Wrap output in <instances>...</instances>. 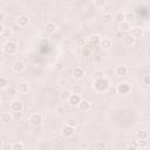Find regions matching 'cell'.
I'll return each instance as SVG.
<instances>
[{
	"mask_svg": "<svg viewBox=\"0 0 150 150\" xmlns=\"http://www.w3.org/2000/svg\"><path fill=\"white\" fill-rule=\"evenodd\" d=\"M108 87H109V81L105 77L97 79V80L94 81V89L97 93H105Z\"/></svg>",
	"mask_w": 150,
	"mask_h": 150,
	"instance_id": "cell-1",
	"label": "cell"
},
{
	"mask_svg": "<svg viewBox=\"0 0 150 150\" xmlns=\"http://www.w3.org/2000/svg\"><path fill=\"white\" fill-rule=\"evenodd\" d=\"M2 50L7 54V55H14L18 50V45L14 41H7L2 45Z\"/></svg>",
	"mask_w": 150,
	"mask_h": 150,
	"instance_id": "cell-2",
	"label": "cell"
},
{
	"mask_svg": "<svg viewBox=\"0 0 150 150\" xmlns=\"http://www.w3.org/2000/svg\"><path fill=\"white\" fill-rule=\"evenodd\" d=\"M130 90H131V87L127 82H121L116 87V93L120 94V95H128L130 93Z\"/></svg>",
	"mask_w": 150,
	"mask_h": 150,
	"instance_id": "cell-3",
	"label": "cell"
},
{
	"mask_svg": "<svg viewBox=\"0 0 150 150\" xmlns=\"http://www.w3.org/2000/svg\"><path fill=\"white\" fill-rule=\"evenodd\" d=\"M29 123H30L32 125H35V127L41 125V124L43 123V117H42V115L39 114V112L32 114V115L29 116Z\"/></svg>",
	"mask_w": 150,
	"mask_h": 150,
	"instance_id": "cell-4",
	"label": "cell"
},
{
	"mask_svg": "<svg viewBox=\"0 0 150 150\" xmlns=\"http://www.w3.org/2000/svg\"><path fill=\"white\" fill-rule=\"evenodd\" d=\"M74 134H75V128H73V127H70V125H63L62 128H61V135L63 136V137H66V138H70V137H73L74 136Z\"/></svg>",
	"mask_w": 150,
	"mask_h": 150,
	"instance_id": "cell-5",
	"label": "cell"
},
{
	"mask_svg": "<svg viewBox=\"0 0 150 150\" xmlns=\"http://www.w3.org/2000/svg\"><path fill=\"white\" fill-rule=\"evenodd\" d=\"M77 108H79L81 111L87 112V111H89V110L91 109V102L88 101V100H81V101L79 102V104H77Z\"/></svg>",
	"mask_w": 150,
	"mask_h": 150,
	"instance_id": "cell-6",
	"label": "cell"
},
{
	"mask_svg": "<svg viewBox=\"0 0 150 150\" xmlns=\"http://www.w3.org/2000/svg\"><path fill=\"white\" fill-rule=\"evenodd\" d=\"M25 68H26V66H25V63L22 62V61H20V60H16V61H14L13 62V64H12V69H13V71L14 73H22L23 70H25Z\"/></svg>",
	"mask_w": 150,
	"mask_h": 150,
	"instance_id": "cell-7",
	"label": "cell"
},
{
	"mask_svg": "<svg viewBox=\"0 0 150 150\" xmlns=\"http://www.w3.org/2000/svg\"><path fill=\"white\" fill-rule=\"evenodd\" d=\"M130 35L134 36L135 39H138V38H142L144 35V30H143V28H141L138 26H135V27L130 28Z\"/></svg>",
	"mask_w": 150,
	"mask_h": 150,
	"instance_id": "cell-8",
	"label": "cell"
},
{
	"mask_svg": "<svg viewBox=\"0 0 150 150\" xmlns=\"http://www.w3.org/2000/svg\"><path fill=\"white\" fill-rule=\"evenodd\" d=\"M127 74H128V68H127V66H124V64L116 66V68H115V75H116L117 77H123V76H125Z\"/></svg>",
	"mask_w": 150,
	"mask_h": 150,
	"instance_id": "cell-9",
	"label": "cell"
},
{
	"mask_svg": "<svg viewBox=\"0 0 150 150\" xmlns=\"http://www.w3.org/2000/svg\"><path fill=\"white\" fill-rule=\"evenodd\" d=\"M82 98H81V96H80V94H70V96H69V98H68V103H69V105L70 107H77V104H79V102L81 101Z\"/></svg>",
	"mask_w": 150,
	"mask_h": 150,
	"instance_id": "cell-10",
	"label": "cell"
},
{
	"mask_svg": "<svg viewBox=\"0 0 150 150\" xmlns=\"http://www.w3.org/2000/svg\"><path fill=\"white\" fill-rule=\"evenodd\" d=\"M22 108H23V104L21 101L19 100H13L11 102V110L12 111H22Z\"/></svg>",
	"mask_w": 150,
	"mask_h": 150,
	"instance_id": "cell-11",
	"label": "cell"
},
{
	"mask_svg": "<svg viewBox=\"0 0 150 150\" xmlns=\"http://www.w3.org/2000/svg\"><path fill=\"white\" fill-rule=\"evenodd\" d=\"M101 36L98 35V34H93V35H90L89 38H88V43L90 45V46H98L100 45V42H101Z\"/></svg>",
	"mask_w": 150,
	"mask_h": 150,
	"instance_id": "cell-12",
	"label": "cell"
},
{
	"mask_svg": "<svg viewBox=\"0 0 150 150\" xmlns=\"http://www.w3.org/2000/svg\"><path fill=\"white\" fill-rule=\"evenodd\" d=\"M123 45L124 46H128V47H131V46H134L135 45V42H136V39L134 38V36H131L130 34H127V35H124L123 36Z\"/></svg>",
	"mask_w": 150,
	"mask_h": 150,
	"instance_id": "cell-13",
	"label": "cell"
},
{
	"mask_svg": "<svg viewBox=\"0 0 150 150\" xmlns=\"http://www.w3.org/2000/svg\"><path fill=\"white\" fill-rule=\"evenodd\" d=\"M73 77L76 80H81L84 77V70L81 67H75L73 69Z\"/></svg>",
	"mask_w": 150,
	"mask_h": 150,
	"instance_id": "cell-14",
	"label": "cell"
},
{
	"mask_svg": "<svg viewBox=\"0 0 150 150\" xmlns=\"http://www.w3.org/2000/svg\"><path fill=\"white\" fill-rule=\"evenodd\" d=\"M16 23L20 26V27H26L29 25V18L27 15H20L18 19H16Z\"/></svg>",
	"mask_w": 150,
	"mask_h": 150,
	"instance_id": "cell-15",
	"label": "cell"
},
{
	"mask_svg": "<svg viewBox=\"0 0 150 150\" xmlns=\"http://www.w3.org/2000/svg\"><path fill=\"white\" fill-rule=\"evenodd\" d=\"M98 46H100L103 50H108V49H110V48L112 47V42H111L110 39H101V42H100Z\"/></svg>",
	"mask_w": 150,
	"mask_h": 150,
	"instance_id": "cell-16",
	"label": "cell"
},
{
	"mask_svg": "<svg viewBox=\"0 0 150 150\" xmlns=\"http://www.w3.org/2000/svg\"><path fill=\"white\" fill-rule=\"evenodd\" d=\"M45 29L48 34H54L56 32V23L54 21H48L45 26Z\"/></svg>",
	"mask_w": 150,
	"mask_h": 150,
	"instance_id": "cell-17",
	"label": "cell"
},
{
	"mask_svg": "<svg viewBox=\"0 0 150 150\" xmlns=\"http://www.w3.org/2000/svg\"><path fill=\"white\" fill-rule=\"evenodd\" d=\"M13 121V116L12 114H8V112H4L0 115V122L4 123V124H7V123H11Z\"/></svg>",
	"mask_w": 150,
	"mask_h": 150,
	"instance_id": "cell-18",
	"label": "cell"
},
{
	"mask_svg": "<svg viewBox=\"0 0 150 150\" xmlns=\"http://www.w3.org/2000/svg\"><path fill=\"white\" fill-rule=\"evenodd\" d=\"M130 28H131L130 22H129V21H127V20H124V21H122L121 23H118V29H120L121 32H123V33L129 32V30H130Z\"/></svg>",
	"mask_w": 150,
	"mask_h": 150,
	"instance_id": "cell-19",
	"label": "cell"
},
{
	"mask_svg": "<svg viewBox=\"0 0 150 150\" xmlns=\"http://www.w3.org/2000/svg\"><path fill=\"white\" fill-rule=\"evenodd\" d=\"M112 14H110V13H103L102 14V22L104 23V25H109V23H111L112 22Z\"/></svg>",
	"mask_w": 150,
	"mask_h": 150,
	"instance_id": "cell-20",
	"label": "cell"
},
{
	"mask_svg": "<svg viewBox=\"0 0 150 150\" xmlns=\"http://www.w3.org/2000/svg\"><path fill=\"white\" fill-rule=\"evenodd\" d=\"M18 91H19L20 94H27V93L29 91V86H28L27 83L22 82V83L19 84V87H18Z\"/></svg>",
	"mask_w": 150,
	"mask_h": 150,
	"instance_id": "cell-21",
	"label": "cell"
},
{
	"mask_svg": "<svg viewBox=\"0 0 150 150\" xmlns=\"http://www.w3.org/2000/svg\"><path fill=\"white\" fill-rule=\"evenodd\" d=\"M148 137H149V132H148V130H145V129H141V130L137 131V138H138V139H148Z\"/></svg>",
	"mask_w": 150,
	"mask_h": 150,
	"instance_id": "cell-22",
	"label": "cell"
},
{
	"mask_svg": "<svg viewBox=\"0 0 150 150\" xmlns=\"http://www.w3.org/2000/svg\"><path fill=\"white\" fill-rule=\"evenodd\" d=\"M70 94H71V91L66 89V90H62V91L60 93L59 97H60V100H61V101H68V98H69Z\"/></svg>",
	"mask_w": 150,
	"mask_h": 150,
	"instance_id": "cell-23",
	"label": "cell"
},
{
	"mask_svg": "<svg viewBox=\"0 0 150 150\" xmlns=\"http://www.w3.org/2000/svg\"><path fill=\"white\" fill-rule=\"evenodd\" d=\"M11 149L12 150H23L25 149V144L22 142H14L11 144Z\"/></svg>",
	"mask_w": 150,
	"mask_h": 150,
	"instance_id": "cell-24",
	"label": "cell"
},
{
	"mask_svg": "<svg viewBox=\"0 0 150 150\" xmlns=\"http://www.w3.org/2000/svg\"><path fill=\"white\" fill-rule=\"evenodd\" d=\"M114 19H115V21H116L117 23H121L122 21L125 20V18H124V12H118V13H116V15L114 16Z\"/></svg>",
	"mask_w": 150,
	"mask_h": 150,
	"instance_id": "cell-25",
	"label": "cell"
},
{
	"mask_svg": "<svg viewBox=\"0 0 150 150\" xmlns=\"http://www.w3.org/2000/svg\"><path fill=\"white\" fill-rule=\"evenodd\" d=\"M137 145H138V149H146L149 145V142L146 139H138Z\"/></svg>",
	"mask_w": 150,
	"mask_h": 150,
	"instance_id": "cell-26",
	"label": "cell"
},
{
	"mask_svg": "<svg viewBox=\"0 0 150 150\" xmlns=\"http://www.w3.org/2000/svg\"><path fill=\"white\" fill-rule=\"evenodd\" d=\"M94 148L96 150H103V149H107V144L103 142V141H97L94 145Z\"/></svg>",
	"mask_w": 150,
	"mask_h": 150,
	"instance_id": "cell-27",
	"label": "cell"
},
{
	"mask_svg": "<svg viewBox=\"0 0 150 150\" xmlns=\"http://www.w3.org/2000/svg\"><path fill=\"white\" fill-rule=\"evenodd\" d=\"M124 18H125V20L127 21H131V20H134L135 19V14L131 12V11H125L124 12Z\"/></svg>",
	"mask_w": 150,
	"mask_h": 150,
	"instance_id": "cell-28",
	"label": "cell"
},
{
	"mask_svg": "<svg viewBox=\"0 0 150 150\" xmlns=\"http://www.w3.org/2000/svg\"><path fill=\"white\" fill-rule=\"evenodd\" d=\"M12 116H13V120H15V121H21L22 117H23V114H22V111H13V112H12Z\"/></svg>",
	"mask_w": 150,
	"mask_h": 150,
	"instance_id": "cell-29",
	"label": "cell"
},
{
	"mask_svg": "<svg viewBox=\"0 0 150 150\" xmlns=\"http://www.w3.org/2000/svg\"><path fill=\"white\" fill-rule=\"evenodd\" d=\"M6 94L8 96H15L18 94V90L15 88H13V87H7L6 88Z\"/></svg>",
	"mask_w": 150,
	"mask_h": 150,
	"instance_id": "cell-30",
	"label": "cell"
},
{
	"mask_svg": "<svg viewBox=\"0 0 150 150\" xmlns=\"http://www.w3.org/2000/svg\"><path fill=\"white\" fill-rule=\"evenodd\" d=\"M8 86V80L6 77L0 76V89H6Z\"/></svg>",
	"mask_w": 150,
	"mask_h": 150,
	"instance_id": "cell-31",
	"label": "cell"
},
{
	"mask_svg": "<svg viewBox=\"0 0 150 150\" xmlns=\"http://www.w3.org/2000/svg\"><path fill=\"white\" fill-rule=\"evenodd\" d=\"M11 35H12V30H11V28L5 27V29H4L2 34H1V36L5 38V39H8V38H11Z\"/></svg>",
	"mask_w": 150,
	"mask_h": 150,
	"instance_id": "cell-32",
	"label": "cell"
},
{
	"mask_svg": "<svg viewBox=\"0 0 150 150\" xmlns=\"http://www.w3.org/2000/svg\"><path fill=\"white\" fill-rule=\"evenodd\" d=\"M75 45H76L77 47H84V46H86V40H84V38H77V39L75 40Z\"/></svg>",
	"mask_w": 150,
	"mask_h": 150,
	"instance_id": "cell-33",
	"label": "cell"
},
{
	"mask_svg": "<svg viewBox=\"0 0 150 150\" xmlns=\"http://www.w3.org/2000/svg\"><path fill=\"white\" fill-rule=\"evenodd\" d=\"M90 54H91V50H90L89 48H87V47H82L81 55H82L83 57H88V56H90Z\"/></svg>",
	"mask_w": 150,
	"mask_h": 150,
	"instance_id": "cell-34",
	"label": "cell"
},
{
	"mask_svg": "<svg viewBox=\"0 0 150 150\" xmlns=\"http://www.w3.org/2000/svg\"><path fill=\"white\" fill-rule=\"evenodd\" d=\"M83 90V88L80 86V84H75L73 88H71V93L73 94H81Z\"/></svg>",
	"mask_w": 150,
	"mask_h": 150,
	"instance_id": "cell-35",
	"label": "cell"
},
{
	"mask_svg": "<svg viewBox=\"0 0 150 150\" xmlns=\"http://www.w3.org/2000/svg\"><path fill=\"white\" fill-rule=\"evenodd\" d=\"M66 124H67V125H70V127H73V128H75L76 124H77V122H76V120H75L74 117H69V118H67Z\"/></svg>",
	"mask_w": 150,
	"mask_h": 150,
	"instance_id": "cell-36",
	"label": "cell"
},
{
	"mask_svg": "<svg viewBox=\"0 0 150 150\" xmlns=\"http://www.w3.org/2000/svg\"><path fill=\"white\" fill-rule=\"evenodd\" d=\"M105 94L107 95H109V96H111V95H114V94H117L116 93V87H108L107 88V90H105Z\"/></svg>",
	"mask_w": 150,
	"mask_h": 150,
	"instance_id": "cell-37",
	"label": "cell"
},
{
	"mask_svg": "<svg viewBox=\"0 0 150 150\" xmlns=\"http://www.w3.org/2000/svg\"><path fill=\"white\" fill-rule=\"evenodd\" d=\"M102 77H104V73H103V71H101V70H96V71L94 73V79H95V80H97V79H102Z\"/></svg>",
	"mask_w": 150,
	"mask_h": 150,
	"instance_id": "cell-38",
	"label": "cell"
},
{
	"mask_svg": "<svg viewBox=\"0 0 150 150\" xmlns=\"http://www.w3.org/2000/svg\"><path fill=\"white\" fill-rule=\"evenodd\" d=\"M127 149H131V150H136V149H138L137 141H136V142H131L130 144H128V145H127Z\"/></svg>",
	"mask_w": 150,
	"mask_h": 150,
	"instance_id": "cell-39",
	"label": "cell"
},
{
	"mask_svg": "<svg viewBox=\"0 0 150 150\" xmlns=\"http://www.w3.org/2000/svg\"><path fill=\"white\" fill-rule=\"evenodd\" d=\"M142 80H143V83H144L145 86H149V84H150V75H149V74H145Z\"/></svg>",
	"mask_w": 150,
	"mask_h": 150,
	"instance_id": "cell-40",
	"label": "cell"
},
{
	"mask_svg": "<svg viewBox=\"0 0 150 150\" xmlns=\"http://www.w3.org/2000/svg\"><path fill=\"white\" fill-rule=\"evenodd\" d=\"M94 4L96 7H103L105 5V0H94Z\"/></svg>",
	"mask_w": 150,
	"mask_h": 150,
	"instance_id": "cell-41",
	"label": "cell"
},
{
	"mask_svg": "<svg viewBox=\"0 0 150 150\" xmlns=\"http://www.w3.org/2000/svg\"><path fill=\"white\" fill-rule=\"evenodd\" d=\"M89 148H90V145H89L88 142H82V143L80 144V149H84V150H87V149H89Z\"/></svg>",
	"mask_w": 150,
	"mask_h": 150,
	"instance_id": "cell-42",
	"label": "cell"
},
{
	"mask_svg": "<svg viewBox=\"0 0 150 150\" xmlns=\"http://www.w3.org/2000/svg\"><path fill=\"white\" fill-rule=\"evenodd\" d=\"M56 112L59 115H63V112H66V108L64 107H57L56 108Z\"/></svg>",
	"mask_w": 150,
	"mask_h": 150,
	"instance_id": "cell-43",
	"label": "cell"
},
{
	"mask_svg": "<svg viewBox=\"0 0 150 150\" xmlns=\"http://www.w3.org/2000/svg\"><path fill=\"white\" fill-rule=\"evenodd\" d=\"M5 19H6V15H5V13L0 11V23H2V22L5 21Z\"/></svg>",
	"mask_w": 150,
	"mask_h": 150,
	"instance_id": "cell-44",
	"label": "cell"
},
{
	"mask_svg": "<svg viewBox=\"0 0 150 150\" xmlns=\"http://www.w3.org/2000/svg\"><path fill=\"white\" fill-rule=\"evenodd\" d=\"M62 69H63L62 62H57V63H56V70H62Z\"/></svg>",
	"mask_w": 150,
	"mask_h": 150,
	"instance_id": "cell-45",
	"label": "cell"
},
{
	"mask_svg": "<svg viewBox=\"0 0 150 150\" xmlns=\"http://www.w3.org/2000/svg\"><path fill=\"white\" fill-rule=\"evenodd\" d=\"M60 83H62L61 86H67V83H68V81H67V80H61V81H60Z\"/></svg>",
	"mask_w": 150,
	"mask_h": 150,
	"instance_id": "cell-46",
	"label": "cell"
},
{
	"mask_svg": "<svg viewBox=\"0 0 150 150\" xmlns=\"http://www.w3.org/2000/svg\"><path fill=\"white\" fill-rule=\"evenodd\" d=\"M4 29H5V26H4L2 23H0V35L2 34V32H4Z\"/></svg>",
	"mask_w": 150,
	"mask_h": 150,
	"instance_id": "cell-47",
	"label": "cell"
},
{
	"mask_svg": "<svg viewBox=\"0 0 150 150\" xmlns=\"http://www.w3.org/2000/svg\"><path fill=\"white\" fill-rule=\"evenodd\" d=\"M0 103H1V97H0Z\"/></svg>",
	"mask_w": 150,
	"mask_h": 150,
	"instance_id": "cell-48",
	"label": "cell"
}]
</instances>
